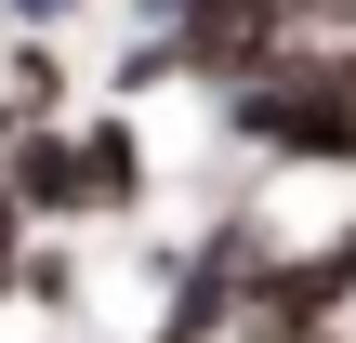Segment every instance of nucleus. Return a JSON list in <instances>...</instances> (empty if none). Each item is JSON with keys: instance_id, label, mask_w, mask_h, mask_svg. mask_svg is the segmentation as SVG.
Instances as JSON below:
<instances>
[{"instance_id": "1", "label": "nucleus", "mask_w": 356, "mask_h": 343, "mask_svg": "<svg viewBox=\"0 0 356 343\" xmlns=\"http://www.w3.org/2000/svg\"><path fill=\"white\" fill-rule=\"evenodd\" d=\"M356 317V212L343 225H317L304 251H277L264 238V264H251V291H238V330L225 343H317Z\"/></svg>"}, {"instance_id": "2", "label": "nucleus", "mask_w": 356, "mask_h": 343, "mask_svg": "<svg viewBox=\"0 0 356 343\" xmlns=\"http://www.w3.org/2000/svg\"><path fill=\"white\" fill-rule=\"evenodd\" d=\"M0 185L26 198V225H92V172H79V119H26L0 145Z\"/></svg>"}, {"instance_id": "3", "label": "nucleus", "mask_w": 356, "mask_h": 343, "mask_svg": "<svg viewBox=\"0 0 356 343\" xmlns=\"http://www.w3.org/2000/svg\"><path fill=\"white\" fill-rule=\"evenodd\" d=\"M79 172H92V225H145L159 159H145V119L132 106H79Z\"/></svg>"}, {"instance_id": "4", "label": "nucleus", "mask_w": 356, "mask_h": 343, "mask_svg": "<svg viewBox=\"0 0 356 343\" xmlns=\"http://www.w3.org/2000/svg\"><path fill=\"white\" fill-rule=\"evenodd\" d=\"M0 93H13L26 119H79V53H66V26H0Z\"/></svg>"}, {"instance_id": "5", "label": "nucleus", "mask_w": 356, "mask_h": 343, "mask_svg": "<svg viewBox=\"0 0 356 343\" xmlns=\"http://www.w3.org/2000/svg\"><path fill=\"white\" fill-rule=\"evenodd\" d=\"M13 304L26 317H92V264H79V225H40L13 251Z\"/></svg>"}, {"instance_id": "6", "label": "nucleus", "mask_w": 356, "mask_h": 343, "mask_svg": "<svg viewBox=\"0 0 356 343\" xmlns=\"http://www.w3.org/2000/svg\"><path fill=\"white\" fill-rule=\"evenodd\" d=\"M92 0H13V26H79Z\"/></svg>"}, {"instance_id": "7", "label": "nucleus", "mask_w": 356, "mask_h": 343, "mask_svg": "<svg viewBox=\"0 0 356 343\" xmlns=\"http://www.w3.org/2000/svg\"><path fill=\"white\" fill-rule=\"evenodd\" d=\"M119 13H132V26H185L198 0H119Z\"/></svg>"}, {"instance_id": "8", "label": "nucleus", "mask_w": 356, "mask_h": 343, "mask_svg": "<svg viewBox=\"0 0 356 343\" xmlns=\"http://www.w3.org/2000/svg\"><path fill=\"white\" fill-rule=\"evenodd\" d=\"M13 132H26V106H13V93H0V145H13Z\"/></svg>"}, {"instance_id": "9", "label": "nucleus", "mask_w": 356, "mask_h": 343, "mask_svg": "<svg viewBox=\"0 0 356 343\" xmlns=\"http://www.w3.org/2000/svg\"><path fill=\"white\" fill-rule=\"evenodd\" d=\"M0 26H13V0H0Z\"/></svg>"}]
</instances>
